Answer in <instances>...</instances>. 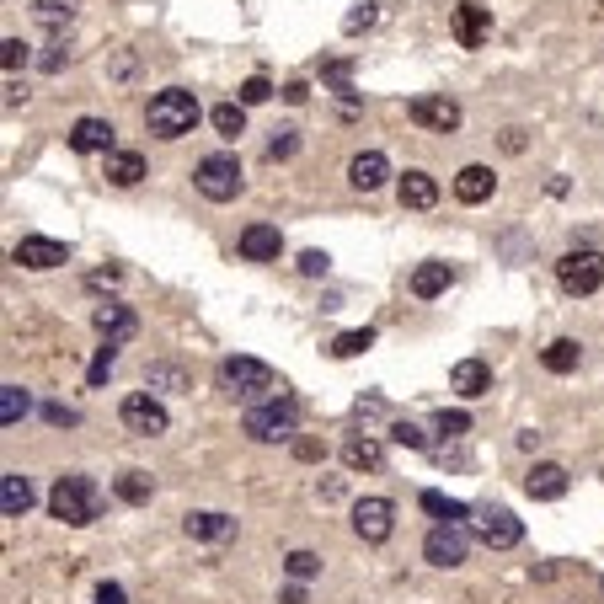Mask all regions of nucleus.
<instances>
[{
    "instance_id": "864d4df0",
    "label": "nucleus",
    "mask_w": 604,
    "mask_h": 604,
    "mask_svg": "<svg viewBox=\"0 0 604 604\" xmlns=\"http://www.w3.org/2000/svg\"><path fill=\"white\" fill-rule=\"evenodd\" d=\"M284 604H305V588H300V583H289V588H284Z\"/></svg>"
},
{
    "instance_id": "e433bc0d",
    "label": "nucleus",
    "mask_w": 604,
    "mask_h": 604,
    "mask_svg": "<svg viewBox=\"0 0 604 604\" xmlns=\"http://www.w3.org/2000/svg\"><path fill=\"white\" fill-rule=\"evenodd\" d=\"M369 27H375V0H359V6L343 17V33L353 38V33H369Z\"/></svg>"
},
{
    "instance_id": "4be33fe9",
    "label": "nucleus",
    "mask_w": 604,
    "mask_h": 604,
    "mask_svg": "<svg viewBox=\"0 0 604 604\" xmlns=\"http://www.w3.org/2000/svg\"><path fill=\"white\" fill-rule=\"evenodd\" d=\"M492 188H498L492 166H466V172L455 177V198H460V204H487Z\"/></svg>"
},
{
    "instance_id": "ea45409f",
    "label": "nucleus",
    "mask_w": 604,
    "mask_h": 604,
    "mask_svg": "<svg viewBox=\"0 0 604 604\" xmlns=\"http://www.w3.org/2000/svg\"><path fill=\"white\" fill-rule=\"evenodd\" d=\"M241 107H257V102H268L273 97V86H268V75H252V81H241Z\"/></svg>"
},
{
    "instance_id": "f257e3e1",
    "label": "nucleus",
    "mask_w": 604,
    "mask_h": 604,
    "mask_svg": "<svg viewBox=\"0 0 604 604\" xmlns=\"http://www.w3.org/2000/svg\"><path fill=\"white\" fill-rule=\"evenodd\" d=\"M49 514H54L59 524H75V530H86V524L102 519V487L91 482V476H81V471L59 476V482L49 487Z\"/></svg>"
},
{
    "instance_id": "6e6552de",
    "label": "nucleus",
    "mask_w": 604,
    "mask_h": 604,
    "mask_svg": "<svg viewBox=\"0 0 604 604\" xmlns=\"http://www.w3.org/2000/svg\"><path fill=\"white\" fill-rule=\"evenodd\" d=\"M471 535L482 540V546H492V551H508V546H519L524 540V524L508 514V508H476L471 514Z\"/></svg>"
},
{
    "instance_id": "412c9836",
    "label": "nucleus",
    "mask_w": 604,
    "mask_h": 604,
    "mask_svg": "<svg viewBox=\"0 0 604 604\" xmlns=\"http://www.w3.org/2000/svg\"><path fill=\"white\" fill-rule=\"evenodd\" d=\"M27 508H33V482H27L22 471H6V476H0V514L22 519Z\"/></svg>"
},
{
    "instance_id": "2eb2a0df",
    "label": "nucleus",
    "mask_w": 604,
    "mask_h": 604,
    "mask_svg": "<svg viewBox=\"0 0 604 604\" xmlns=\"http://www.w3.org/2000/svg\"><path fill=\"white\" fill-rule=\"evenodd\" d=\"M524 492H530L535 503H556V498H567V471L556 466V460H535V466L524 471Z\"/></svg>"
},
{
    "instance_id": "39448f33",
    "label": "nucleus",
    "mask_w": 604,
    "mask_h": 604,
    "mask_svg": "<svg viewBox=\"0 0 604 604\" xmlns=\"http://www.w3.org/2000/svg\"><path fill=\"white\" fill-rule=\"evenodd\" d=\"M214 385H220L225 396H241V401H257L273 391V369L262 359H246V353H236V359H225L220 369H214Z\"/></svg>"
},
{
    "instance_id": "7c9ffc66",
    "label": "nucleus",
    "mask_w": 604,
    "mask_h": 604,
    "mask_svg": "<svg viewBox=\"0 0 604 604\" xmlns=\"http://www.w3.org/2000/svg\"><path fill=\"white\" fill-rule=\"evenodd\" d=\"M27 407H33V401H27L22 385H0V423H6V428H17L27 417Z\"/></svg>"
},
{
    "instance_id": "a211bd4d",
    "label": "nucleus",
    "mask_w": 604,
    "mask_h": 604,
    "mask_svg": "<svg viewBox=\"0 0 604 604\" xmlns=\"http://www.w3.org/2000/svg\"><path fill=\"white\" fill-rule=\"evenodd\" d=\"M348 182H353L359 193H375V188H385V182H391V161H385L380 150H364V156L348 161Z\"/></svg>"
},
{
    "instance_id": "f3484780",
    "label": "nucleus",
    "mask_w": 604,
    "mask_h": 604,
    "mask_svg": "<svg viewBox=\"0 0 604 604\" xmlns=\"http://www.w3.org/2000/svg\"><path fill=\"white\" fill-rule=\"evenodd\" d=\"M70 150H81V156H107V150H113V123L107 118H75L70 123Z\"/></svg>"
},
{
    "instance_id": "6ab92c4d",
    "label": "nucleus",
    "mask_w": 604,
    "mask_h": 604,
    "mask_svg": "<svg viewBox=\"0 0 604 604\" xmlns=\"http://www.w3.org/2000/svg\"><path fill=\"white\" fill-rule=\"evenodd\" d=\"M278 252H284L278 225H246L241 230V257L246 262H278Z\"/></svg>"
},
{
    "instance_id": "a19ab883",
    "label": "nucleus",
    "mask_w": 604,
    "mask_h": 604,
    "mask_svg": "<svg viewBox=\"0 0 604 604\" xmlns=\"http://www.w3.org/2000/svg\"><path fill=\"white\" fill-rule=\"evenodd\" d=\"M466 428H471L466 412H439V417H433V433H444V439H460Z\"/></svg>"
},
{
    "instance_id": "a18cd8bd",
    "label": "nucleus",
    "mask_w": 604,
    "mask_h": 604,
    "mask_svg": "<svg viewBox=\"0 0 604 604\" xmlns=\"http://www.w3.org/2000/svg\"><path fill=\"white\" fill-rule=\"evenodd\" d=\"M321 75H327V81H332L337 91H348V59H332V65L321 70Z\"/></svg>"
},
{
    "instance_id": "603ef678",
    "label": "nucleus",
    "mask_w": 604,
    "mask_h": 604,
    "mask_svg": "<svg viewBox=\"0 0 604 604\" xmlns=\"http://www.w3.org/2000/svg\"><path fill=\"white\" fill-rule=\"evenodd\" d=\"M17 102H27V86L11 81V86H6V107H17Z\"/></svg>"
},
{
    "instance_id": "aec40b11",
    "label": "nucleus",
    "mask_w": 604,
    "mask_h": 604,
    "mask_svg": "<svg viewBox=\"0 0 604 604\" xmlns=\"http://www.w3.org/2000/svg\"><path fill=\"white\" fill-rule=\"evenodd\" d=\"M396 198H401V209H433L439 204V182H433L428 172H401Z\"/></svg>"
},
{
    "instance_id": "79ce46f5",
    "label": "nucleus",
    "mask_w": 604,
    "mask_h": 604,
    "mask_svg": "<svg viewBox=\"0 0 604 604\" xmlns=\"http://www.w3.org/2000/svg\"><path fill=\"white\" fill-rule=\"evenodd\" d=\"M43 417H49L54 428H75V423H81V412L65 407V401H49V407H43Z\"/></svg>"
},
{
    "instance_id": "4c0bfd02",
    "label": "nucleus",
    "mask_w": 604,
    "mask_h": 604,
    "mask_svg": "<svg viewBox=\"0 0 604 604\" xmlns=\"http://www.w3.org/2000/svg\"><path fill=\"white\" fill-rule=\"evenodd\" d=\"M294 150H300V134H294V129H273V139H268V161H289Z\"/></svg>"
},
{
    "instance_id": "0eeeda50",
    "label": "nucleus",
    "mask_w": 604,
    "mask_h": 604,
    "mask_svg": "<svg viewBox=\"0 0 604 604\" xmlns=\"http://www.w3.org/2000/svg\"><path fill=\"white\" fill-rule=\"evenodd\" d=\"M396 530V503L391 498H359L353 503V535L364 540V546H385Z\"/></svg>"
},
{
    "instance_id": "58836bf2",
    "label": "nucleus",
    "mask_w": 604,
    "mask_h": 604,
    "mask_svg": "<svg viewBox=\"0 0 604 604\" xmlns=\"http://www.w3.org/2000/svg\"><path fill=\"white\" fill-rule=\"evenodd\" d=\"M391 444H401V449H428V433L417 428V423H391Z\"/></svg>"
},
{
    "instance_id": "49530a36",
    "label": "nucleus",
    "mask_w": 604,
    "mask_h": 604,
    "mask_svg": "<svg viewBox=\"0 0 604 604\" xmlns=\"http://www.w3.org/2000/svg\"><path fill=\"white\" fill-rule=\"evenodd\" d=\"M294 455H300V460H321V455H327V444H316V439H300V444H294Z\"/></svg>"
},
{
    "instance_id": "f704fd0d",
    "label": "nucleus",
    "mask_w": 604,
    "mask_h": 604,
    "mask_svg": "<svg viewBox=\"0 0 604 604\" xmlns=\"http://www.w3.org/2000/svg\"><path fill=\"white\" fill-rule=\"evenodd\" d=\"M284 572H289L294 583H305V578H316V572H321V556L316 551H289L284 556Z\"/></svg>"
},
{
    "instance_id": "9d476101",
    "label": "nucleus",
    "mask_w": 604,
    "mask_h": 604,
    "mask_svg": "<svg viewBox=\"0 0 604 604\" xmlns=\"http://www.w3.org/2000/svg\"><path fill=\"white\" fill-rule=\"evenodd\" d=\"M466 551H471V530L466 524H433L428 540H423V556L433 567H460L466 562Z\"/></svg>"
},
{
    "instance_id": "8fccbe9b",
    "label": "nucleus",
    "mask_w": 604,
    "mask_h": 604,
    "mask_svg": "<svg viewBox=\"0 0 604 604\" xmlns=\"http://www.w3.org/2000/svg\"><path fill=\"white\" fill-rule=\"evenodd\" d=\"M503 150H508V156H519V150H524V129H508L503 134Z\"/></svg>"
},
{
    "instance_id": "c85d7f7f",
    "label": "nucleus",
    "mask_w": 604,
    "mask_h": 604,
    "mask_svg": "<svg viewBox=\"0 0 604 604\" xmlns=\"http://www.w3.org/2000/svg\"><path fill=\"white\" fill-rule=\"evenodd\" d=\"M33 17H38V27H49V33H65L75 22V0H38Z\"/></svg>"
},
{
    "instance_id": "f03ea898",
    "label": "nucleus",
    "mask_w": 604,
    "mask_h": 604,
    "mask_svg": "<svg viewBox=\"0 0 604 604\" xmlns=\"http://www.w3.org/2000/svg\"><path fill=\"white\" fill-rule=\"evenodd\" d=\"M204 118V107H198L193 91H182V86H166L150 97L145 107V129L156 134V139H182V134H193V123Z\"/></svg>"
},
{
    "instance_id": "37998d69",
    "label": "nucleus",
    "mask_w": 604,
    "mask_h": 604,
    "mask_svg": "<svg viewBox=\"0 0 604 604\" xmlns=\"http://www.w3.org/2000/svg\"><path fill=\"white\" fill-rule=\"evenodd\" d=\"M327 268H332L327 252H300V273L305 278H327Z\"/></svg>"
},
{
    "instance_id": "7ed1b4c3",
    "label": "nucleus",
    "mask_w": 604,
    "mask_h": 604,
    "mask_svg": "<svg viewBox=\"0 0 604 604\" xmlns=\"http://www.w3.org/2000/svg\"><path fill=\"white\" fill-rule=\"evenodd\" d=\"M241 428H246V439H257V444H284V439H294V428H300V401L294 396L257 401Z\"/></svg>"
},
{
    "instance_id": "3c124183",
    "label": "nucleus",
    "mask_w": 604,
    "mask_h": 604,
    "mask_svg": "<svg viewBox=\"0 0 604 604\" xmlns=\"http://www.w3.org/2000/svg\"><path fill=\"white\" fill-rule=\"evenodd\" d=\"M321 498L337 503V498H343V482H337V476H332V482H321Z\"/></svg>"
},
{
    "instance_id": "1a4fd4ad",
    "label": "nucleus",
    "mask_w": 604,
    "mask_h": 604,
    "mask_svg": "<svg viewBox=\"0 0 604 604\" xmlns=\"http://www.w3.org/2000/svg\"><path fill=\"white\" fill-rule=\"evenodd\" d=\"M118 417H123V428H129V433H139V439H156V433H166V428H172V417H166V407H161V401L150 396V391L123 396Z\"/></svg>"
},
{
    "instance_id": "bb28decb",
    "label": "nucleus",
    "mask_w": 604,
    "mask_h": 604,
    "mask_svg": "<svg viewBox=\"0 0 604 604\" xmlns=\"http://www.w3.org/2000/svg\"><path fill=\"white\" fill-rule=\"evenodd\" d=\"M578 359H583V348L572 343V337H556V343L540 353V364H546L551 375H572V369H578Z\"/></svg>"
},
{
    "instance_id": "5701e85b",
    "label": "nucleus",
    "mask_w": 604,
    "mask_h": 604,
    "mask_svg": "<svg viewBox=\"0 0 604 604\" xmlns=\"http://www.w3.org/2000/svg\"><path fill=\"white\" fill-rule=\"evenodd\" d=\"M449 385H455L460 396H487L492 391V369L482 359H460L455 369H449Z\"/></svg>"
},
{
    "instance_id": "ddd939ff",
    "label": "nucleus",
    "mask_w": 604,
    "mask_h": 604,
    "mask_svg": "<svg viewBox=\"0 0 604 604\" xmlns=\"http://www.w3.org/2000/svg\"><path fill=\"white\" fill-rule=\"evenodd\" d=\"M17 262L33 273H49V268H65L70 262V246L65 241H49V236H22L17 241Z\"/></svg>"
},
{
    "instance_id": "c03bdc74",
    "label": "nucleus",
    "mask_w": 604,
    "mask_h": 604,
    "mask_svg": "<svg viewBox=\"0 0 604 604\" xmlns=\"http://www.w3.org/2000/svg\"><path fill=\"white\" fill-rule=\"evenodd\" d=\"M0 49H6V54H0V59H6V70H22L27 65V43L22 38H6Z\"/></svg>"
},
{
    "instance_id": "de8ad7c7",
    "label": "nucleus",
    "mask_w": 604,
    "mask_h": 604,
    "mask_svg": "<svg viewBox=\"0 0 604 604\" xmlns=\"http://www.w3.org/2000/svg\"><path fill=\"white\" fill-rule=\"evenodd\" d=\"M97 604H129V599H123L118 583H102V588H97Z\"/></svg>"
},
{
    "instance_id": "473e14b6",
    "label": "nucleus",
    "mask_w": 604,
    "mask_h": 604,
    "mask_svg": "<svg viewBox=\"0 0 604 604\" xmlns=\"http://www.w3.org/2000/svg\"><path fill=\"white\" fill-rule=\"evenodd\" d=\"M369 348H375V332L359 327V332H343V337H337V343H332V359H359V353H369Z\"/></svg>"
},
{
    "instance_id": "423d86ee",
    "label": "nucleus",
    "mask_w": 604,
    "mask_h": 604,
    "mask_svg": "<svg viewBox=\"0 0 604 604\" xmlns=\"http://www.w3.org/2000/svg\"><path fill=\"white\" fill-rule=\"evenodd\" d=\"M556 284H562V294H594L604 284V252L599 246H572V252L556 262Z\"/></svg>"
},
{
    "instance_id": "2f4dec72",
    "label": "nucleus",
    "mask_w": 604,
    "mask_h": 604,
    "mask_svg": "<svg viewBox=\"0 0 604 604\" xmlns=\"http://www.w3.org/2000/svg\"><path fill=\"white\" fill-rule=\"evenodd\" d=\"M113 487H118V498H123V503H150V492H156V482H150L145 471H123Z\"/></svg>"
},
{
    "instance_id": "f8f14e48",
    "label": "nucleus",
    "mask_w": 604,
    "mask_h": 604,
    "mask_svg": "<svg viewBox=\"0 0 604 604\" xmlns=\"http://www.w3.org/2000/svg\"><path fill=\"white\" fill-rule=\"evenodd\" d=\"M182 530H188V540H204V546H225V540H236V519L220 514V508H193L182 519Z\"/></svg>"
},
{
    "instance_id": "cd10ccee",
    "label": "nucleus",
    "mask_w": 604,
    "mask_h": 604,
    "mask_svg": "<svg viewBox=\"0 0 604 604\" xmlns=\"http://www.w3.org/2000/svg\"><path fill=\"white\" fill-rule=\"evenodd\" d=\"M417 503H423L428 514L439 519V524H466V519L476 514V508H466V503H455V498H444V492H423V498H417Z\"/></svg>"
},
{
    "instance_id": "c756f323",
    "label": "nucleus",
    "mask_w": 604,
    "mask_h": 604,
    "mask_svg": "<svg viewBox=\"0 0 604 604\" xmlns=\"http://www.w3.org/2000/svg\"><path fill=\"white\" fill-rule=\"evenodd\" d=\"M209 118H214V134H220V139H241L246 134V107L241 102H220Z\"/></svg>"
},
{
    "instance_id": "09e8293b",
    "label": "nucleus",
    "mask_w": 604,
    "mask_h": 604,
    "mask_svg": "<svg viewBox=\"0 0 604 604\" xmlns=\"http://www.w3.org/2000/svg\"><path fill=\"white\" fill-rule=\"evenodd\" d=\"M305 97H311V86H305V81H289V86H284V102H294V107H300Z\"/></svg>"
},
{
    "instance_id": "b1692460",
    "label": "nucleus",
    "mask_w": 604,
    "mask_h": 604,
    "mask_svg": "<svg viewBox=\"0 0 604 604\" xmlns=\"http://www.w3.org/2000/svg\"><path fill=\"white\" fill-rule=\"evenodd\" d=\"M380 460H385V449H380V439H369V433H353V439L343 444V466L348 471H380Z\"/></svg>"
},
{
    "instance_id": "c9c22d12",
    "label": "nucleus",
    "mask_w": 604,
    "mask_h": 604,
    "mask_svg": "<svg viewBox=\"0 0 604 604\" xmlns=\"http://www.w3.org/2000/svg\"><path fill=\"white\" fill-rule=\"evenodd\" d=\"M113 364H118V343H102V348H97V359H91V369H86V385H107Z\"/></svg>"
},
{
    "instance_id": "9b49d317",
    "label": "nucleus",
    "mask_w": 604,
    "mask_h": 604,
    "mask_svg": "<svg viewBox=\"0 0 604 604\" xmlns=\"http://www.w3.org/2000/svg\"><path fill=\"white\" fill-rule=\"evenodd\" d=\"M407 118L417 123V129H428V134H455L460 129V102L455 97H412L407 102Z\"/></svg>"
},
{
    "instance_id": "a878e982",
    "label": "nucleus",
    "mask_w": 604,
    "mask_h": 604,
    "mask_svg": "<svg viewBox=\"0 0 604 604\" xmlns=\"http://www.w3.org/2000/svg\"><path fill=\"white\" fill-rule=\"evenodd\" d=\"M449 278H455V273H449V262H423V268L412 273V294H417V300H433V294L449 289Z\"/></svg>"
},
{
    "instance_id": "393cba45",
    "label": "nucleus",
    "mask_w": 604,
    "mask_h": 604,
    "mask_svg": "<svg viewBox=\"0 0 604 604\" xmlns=\"http://www.w3.org/2000/svg\"><path fill=\"white\" fill-rule=\"evenodd\" d=\"M139 177H145V161H139L134 150H107V182H113V188H134Z\"/></svg>"
},
{
    "instance_id": "5fc2aeb1",
    "label": "nucleus",
    "mask_w": 604,
    "mask_h": 604,
    "mask_svg": "<svg viewBox=\"0 0 604 604\" xmlns=\"http://www.w3.org/2000/svg\"><path fill=\"white\" fill-rule=\"evenodd\" d=\"M599 588H604V583H599Z\"/></svg>"
},
{
    "instance_id": "72a5a7b5",
    "label": "nucleus",
    "mask_w": 604,
    "mask_h": 604,
    "mask_svg": "<svg viewBox=\"0 0 604 604\" xmlns=\"http://www.w3.org/2000/svg\"><path fill=\"white\" fill-rule=\"evenodd\" d=\"M145 385L156 391V385H166V391H193V380L182 375L177 364H150V375H145Z\"/></svg>"
},
{
    "instance_id": "dca6fc26",
    "label": "nucleus",
    "mask_w": 604,
    "mask_h": 604,
    "mask_svg": "<svg viewBox=\"0 0 604 604\" xmlns=\"http://www.w3.org/2000/svg\"><path fill=\"white\" fill-rule=\"evenodd\" d=\"M487 38H492V11L476 6V0L455 6V43H460V49H482Z\"/></svg>"
},
{
    "instance_id": "4468645a",
    "label": "nucleus",
    "mask_w": 604,
    "mask_h": 604,
    "mask_svg": "<svg viewBox=\"0 0 604 604\" xmlns=\"http://www.w3.org/2000/svg\"><path fill=\"white\" fill-rule=\"evenodd\" d=\"M91 327L102 332V343H129V337L139 332V316L118 300H102L97 311H91Z\"/></svg>"
},
{
    "instance_id": "20e7f679",
    "label": "nucleus",
    "mask_w": 604,
    "mask_h": 604,
    "mask_svg": "<svg viewBox=\"0 0 604 604\" xmlns=\"http://www.w3.org/2000/svg\"><path fill=\"white\" fill-rule=\"evenodd\" d=\"M193 188L209 198V204H230V198H241V161L230 156V150H214V156H204L193 166Z\"/></svg>"
}]
</instances>
